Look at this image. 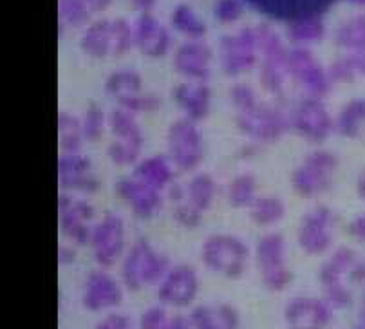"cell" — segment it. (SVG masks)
Here are the masks:
<instances>
[{
    "mask_svg": "<svg viewBox=\"0 0 365 329\" xmlns=\"http://www.w3.org/2000/svg\"><path fill=\"white\" fill-rule=\"evenodd\" d=\"M170 33L160 20L150 13H141L134 26V44L150 59H160L170 47Z\"/></svg>",
    "mask_w": 365,
    "mask_h": 329,
    "instance_id": "obj_19",
    "label": "cell"
},
{
    "mask_svg": "<svg viewBox=\"0 0 365 329\" xmlns=\"http://www.w3.org/2000/svg\"><path fill=\"white\" fill-rule=\"evenodd\" d=\"M120 107H123L125 111H130V113H148V111H155L160 107V98L154 96V94L141 93L128 98V100H123Z\"/></svg>",
    "mask_w": 365,
    "mask_h": 329,
    "instance_id": "obj_42",
    "label": "cell"
},
{
    "mask_svg": "<svg viewBox=\"0 0 365 329\" xmlns=\"http://www.w3.org/2000/svg\"><path fill=\"white\" fill-rule=\"evenodd\" d=\"M83 2H86V6L89 8L91 13H101L109 8L113 0H83Z\"/></svg>",
    "mask_w": 365,
    "mask_h": 329,
    "instance_id": "obj_49",
    "label": "cell"
},
{
    "mask_svg": "<svg viewBox=\"0 0 365 329\" xmlns=\"http://www.w3.org/2000/svg\"><path fill=\"white\" fill-rule=\"evenodd\" d=\"M190 325H192L190 318L182 317V315H175V317L168 318L165 329H190Z\"/></svg>",
    "mask_w": 365,
    "mask_h": 329,
    "instance_id": "obj_48",
    "label": "cell"
},
{
    "mask_svg": "<svg viewBox=\"0 0 365 329\" xmlns=\"http://www.w3.org/2000/svg\"><path fill=\"white\" fill-rule=\"evenodd\" d=\"M365 125V98H354V100L347 101L342 107V111L338 113L336 120H334V128L338 134H342L344 138H358Z\"/></svg>",
    "mask_w": 365,
    "mask_h": 329,
    "instance_id": "obj_26",
    "label": "cell"
},
{
    "mask_svg": "<svg viewBox=\"0 0 365 329\" xmlns=\"http://www.w3.org/2000/svg\"><path fill=\"white\" fill-rule=\"evenodd\" d=\"M201 213L202 212H199L197 208H194L190 203H187V205H181V203H179L174 210L175 221H178L181 226H187V228L199 226V223H201Z\"/></svg>",
    "mask_w": 365,
    "mask_h": 329,
    "instance_id": "obj_43",
    "label": "cell"
},
{
    "mask_svg": "<svg viewBox=\"0 0 365 329\" xmlns=\"http://www.w3.org/2000/svg\"><path fill=\"white\" fill-rule=\"evenodd\" d=\"M109 125L113 134L116 136V141L141 151V147H143V134H141V128L138 127V123L134 121V118L130 116L128 111L114 108L113 113L109 114Z\"/></svg>",
    "mask_w": 365,
    "mask_h": 329,
    "instance_id": "obj_27",
    "label": "cell"
},
{
    "mask_svg": "<svg viewBox=\"0 0 365 329\" xmlns=\"http://www.w3.org/2000/svg\"><path fill=\"white\" fill-rule=\"evenodd\" d=\"M188 203L199 212L210 208L215 198V183L208 174H197L187 186Z\"/></svg>",
    "mask_w": 365,
    "mask_h": 329,
    "instance_id": "obj_35",
    "label": "cell"
},
{
    "mask_svg": "<svg viewBox=\"0 0 365 329\" xmlns=\"http://www.w3.org/2000/svg\"><path fill=\"white\" fill-rule=\"evenodd\" d=\"M140 152L141 151H138V148L128 147V145L120 143V141L114 140L113 143L109 145V151H107V154H109V158L113 159L116 165L125 167V165H134V163L140 159Z\"/></svg>",
    "mask_w": 365,
    "mask_h": 329,
    "instance_id": "obj_41",
    "label": "cell"
},
{
    "mask_svg": "<svg viewBox=\"0 0 365 329\" xmlns=\"http://www.w3.org/2000/svg\"><path fill=\"white\" fill-rule=\"evenodd\" d=\"M333 318L327 300L311 297H297L286 308V322L289 329H326Z\"/></svg>",
    "mask_w": 365,
    "mask_h": 329,
    "instance_id": "obj_17",
    "label": "cell"
},
{
    "mask_svg": "<svg viewBox=\"0 0 365 329\" xmlns=\"http://www.w3.org/2000/svg\"><path fill=\"white\" fill-rule=\"evenodd\" d=\"M286 216V205L279 198H255L250 205V217L259 226H269L279 223Z\"/></svg>",
    "mask_w": 365,
    "mask_h": 329,
    "instance_id": "obj_31",
    "label": "cell"
},
{
    "mask_svg": "<svg viewBox=\"0 0 365 329\" xmlns=\"http://www.w3.org/2000/svg\"><path fill=\"white\" fill-rule=\"evenodd\" d=\"M255 190L257 181L255 176L252 174H239L237 178H233V181L228 186V201L230 205L235 208H242V206H250L255 201Z\"/></svg>",
    "mask_w": 365,
    "mask_h": 329,
    "instance_id": "obj_36",
    "label": "cell"
},
{
    "mask_svg": "<svg viewBox=\"0 0 365 329\" xmlns=\"http://www.w3.org/2000/svg\"><path fill=\"white\" fill-rule=\"evenodd\" d=\"M349 232L358 241L365 243V216H358L356 219H353V223L349 225Z\"/></svg>",
    "mask_w": 365,
    "mask_h": 329,
    "instance_id": "obj_47",
    "label": "cell"
},
{
    "mask_svg": "<svg viewBox=\"0 0 365 329\" xmlns=\"http://www.w3.org/2000/svg\"><path fill=\"white\" fill-rule=\"evenodd\" d=\"M60 26L80 27L87 24L91 11L83 0H58Z\"/></svg>",
    "mask_w": 365,
    "mask_h": 329,
    "instance_id": "obj_37",
    "label": "cell"
},
{
    "mask_svg": "<svg viewBox=\"0 0 365 329\" xmlns=\"http://www.w3.org/2000/svg\"><path fill=\"white\" fill-rule=\"evenodd\" d=\"M197 291L199 279L195 270L192 266H187V264H181V266L168 270V273L160 284L158 297L167 306L185 308L192 304Z\"/></svg>",
    "mask_w": 365,
    "mask_h": 329,
    "instance_id": "obj_15",
    "label": "cell"
},
{
    "mask_svg": "<svg viewBox=\"0 0 365 329\" xmlns=\"http://www.w3.org/2000/svg\"><path fill=\"white\" fill-rule=\"evenodd\" d=\"M195 329H237L239 317L232 306H199L190 315Z\"/></svg>",
    "mask_w": 365,
    "mask_h": 329,
    "instance_id": "obj_24",
    "label": "cell"
},
{
    "mask_svg": "<svg viewBox=\"0 0 365 329\" xmlns=\"http://www.w3.org/2000/svg\"><path fill=\"white\" fill-rule=\"evenodd\" d=\"M245 13V0H217L214 8V16L221 24H232L239 20Z\"/></svg>",
    "mask_w": 365,
    "mask_h": 329,
    "instance_id": "obj_40",
    "label": "cell"
},
{
    "mask_svg": "<svg viewBox=\"0 0 365 329\" xmlns=\"http://www.w3.org/2000/svg\"><path fill=\"white\" fill-rule=\"evenodd\" d=\"M248 255V246L233 236H212L202 244V263L230 279L242 275Z\"/></svg>",
    "mask_w": 365,
    "mask_h": 329,
    "instance_id": "obj_4",
    "label": "cell"
},
{
    "mask_svg": "<svg viewBox=\"0 0 365 329\" xmlns=\"http://www.w3.org/2000/svg\"><path fill=\"white\" fill-rule=\"evenodd\" d=\"M257 264L268 290L280 291L292 283V271L286 266V243L279 233H268L259 241Z\"/></svg>",
    "mask_w": 365,
    "mask_h": 329,
    "instance_id": "obj_9",
    "label": "cell"
},
{
    "mask_svg": "<svg viewBox=\"0 0 365 329\" xmlns=\"http://www.w3.org/2000/svg\"><path fill=\"white\" fill-rule=\"evenodd\" d=\"M356 190H358V194H360V198L365 199V172L360 176V178H358Z\"/></svg>",
    "mask_w": 365,
    "mask_h": 329,
    "instance_id": "obj_52",
    "label": "cell"
},
{
    "mask_svg": "<svg viewBox=\"0 0 365 329\" xmlns=\"http://www.w3.org/2000/svg\"><path fill=\"white\" fill-rule=\"evenodd\" d=\"M116 192L125 203L130 205L134 216L141 219L155 216L161 208V190L140 181L138 178H123L116 183Z\"/></svg>",
    "mask_w": 365,
    "mask_h": 329,
    "instance_id": "obj_18",
    "label": "cell"
},
{
    "mask_svg": "<svg viewBox=\"0 0 365 329\" xmlns=\"http://www.w3.org/2000/svg\"><path fill=\"white\" fill-rule=\"evenodd\" d=\"M58 134H60V147L66 154H78V151L83 145V131L82 123L74 116L67 113L58 114Z\"/></svg>",
    "mask_w": 365,
    "mask_h": 329,
    "instance_id": "obj_34",
    "label": "cell"
},
{
    "mask_svg": "<svg viewBox=\"0 0 365 329\" xmlns=\"http://www.w3.org/2000/svg\"><path fill=\"white\" fill-rule=\"evenodd\" d=\"M96 329H130V320L127 317H123V315L113 313L106 320H101L96 325Z\"/></svg>",
    "mask_w": 365,
    "mask_h": 329,
    "instance_id": "obj_45",
    "label": "cell"
},
{
    "mask_svg": "<svg viewBox=\"0 0 365 329\" xmlns=\"http://www.w3.org/2000/svg\"><path fill=\"white\" fill-rule=\"evenodd\" d=\"M347 64L353 69L354 76H364L365 78V53H351L346 56Z\"/></svg>",
    "mask_w": 365,
    "mask_h": 329,
    "instance_id": "obj_46",
    "label": "cell"
},
{
    "mask_svg": "<svg viewBox=\"0 0 365 329\" xmlns=\"http://www.w3.org/2000/svg\"><path fill=\"white\" fill-rule=\"evenodd\" d=\"M123 293L116 280L103 271H93L86 283L83 306L89 311H101L120 306Z\"/></svg>",
    "mask_w": 365,
    "mask_h": 329,
    "instance_id": "obj_22",
    "label": "cell"
},
{
    "mask_svg": "<svg viewBox=\"0 0 365 329\" xmlns=\"http://www.w3.org/2000/svg\"><path fill=\"white\" fill-rule=\"evenodd\" d=\"M334 213L327 206H317L304 216L297 232L300 248L309 255H322L333 244Z\"/></svg>",
    "mask_w": 365,
    "mask_h": 329,
    "instance_id": "obj_10",
    "label": "cell"
},
{
    "mask_svg": "<svg viewBox=\"0 0 365 329\" xmlns=\"http://www.w3.org/2000/svg\"><path fill=\"white\" fill-rule=\"evenodd\" d=\"M232 101L237 108L239 128L253 140L272 143L292 127V120L282 111L259 101L255 93L245 83L233 87Z\"/></svg>",
    "mask_w": 365,
    "mask_h": 329,
    "instance_id": "obj_1",
    "label": "cell"
},
{
    "mask_svg": "<svg viewBox=\"0 0 365 329\" xmlns=\"http://www.w3.org/2000/svg\"><path fill=\"white\" fill-rule=\"evenodd\" d=\"M358 263L360 260H358L356 253L351 248H347V246H342L322 266V270H320V283H322L324 293H326L327 303L331 306L347 308L351 304L353 297H351V291L347 290L346 283H344V277H349L351 279V271L354 270Z\"/></svg>",
    "mask_w": 365,
    "mask_h": 329,
    "instance_id": "obj_8",
    "label": "cell"
},
{
    "mask_svg": "<svg viewBox=\"0 0 365 329\" xmlns=\"http://www.w3.org/2000/svg\"><path fill=\"white\" fill-rule=\"evenodd\" d=\"M288 73L299 81L300 86L313 98H324L329 94L333 81L324 71L319 60L304 47H295L288 53Z\"/></svg>",
    "mask_w": 365,
    "mask_h": 329,
    "instance_id": "obj_11",
    "label": "cell"
},
{
    "mask_svg": "<svg viewBox=\"0 0 365 329\" xmlns=\"http://www.w3.org/2000/svg\"><path fill=\"white\" fill-rule=\"evenodd\" d=\"M103 128H106V116H103V111L100 108V105H91L87 108L86 118L82 121V131L83 138L87 141H98L103 134Z\"/></svg>",
    "mask_w": 365,
    "mask_h": 329,
    "instance_id": "obj_39",
    "label": "cell"
},
{
    "mask_svg": "<svg viewBox=\"0 0 365 329\" xmlns=\"http://www.w3.org/2000/svg\"><path fill=\"white\" fill-rule=\"evenodd\" d=\"M292 127L309 143H322L329 138L334 121L320 98L309 96L297 105L292 116Z\"/></svg>",
    "mask_w": 365,
    "mask_h": 329,
    "instance_id": "obj_12",
    "label": "cell"
},
{
    "mask_svg": "<svg viewBox=\"0 0 365 329\" xmlns=\"http://www.w3.org/2000/svg\"><path fill=\"white\" fill-rule=\"evenodd\" d=\"M172 27L192 40H201L206 35V26L188 4H179L172 13Z\"/></svg>",
    "mask_w": 365,
    "mask_h": 329,
    "instance_id": "obj_33",
    "label": "cell"
},
{
    "mask_svg": "<svg viewBox=\"0 0 365 329\" xmlns=\"http://www.w3.org/2000/svg\"><path fill=\"white\" fill-rule=\"evenodd\" d=\"M221 66L228 76H237L253 69L260 51V27H242L237 35H226L219 42Z\"/></svg>",
    "mask_w": 365,
    "mask_h": 329,
    "instance_id": "obj_6",
    "label": "cell"
},
{
    "mask_svg": "<svg viewBox=\"0 0 365 329\" xmlns=\"http://www.w3.org/2000/svg\"><path fill=\"white\" fill-rule=\"evenodd\" d=\"M74 260V252L71 248H66V246H60L58 250V263L62 264V266H66V264H71Z\"/></svg>",
    "mask_w": 365,
    "mask_h": 329,
    "instance_id": "obj_50",
    "label": "cell"
},
{
    "mask_svg": "<svg viewBox=\"0 0 365 329\" xmlns=\"http://www.w3.org/2000/svg\"><path fill=\"white\" fill-rule=\"evenodd\" d=\"M172 96H174V101L179 105V108L187 113V118L194 121L206 118V114L210 111L212 91L201 81L179 83L174 93H172Z\"/></svg>",
    "mask_w": 365,
    "mask_h": 329,
    "instance_id": "obj_23",
    "label": "cell"
},
{
    "mask_svg": "<svg viewBox=\"0 0 365 329\" xmlns=\"http://www.w3.org/2000/svg\"><path fill=\"white\" fill-rule=\"evenodd\" d=\"M354 329H365V324H361V325H356V328Z\"/></svg>",
    "mask_w": 365,
    "mask_h": 329,
    "instance_id": "obj_54",
    "label": "cell"
},
{
    "mask_svg": "<svg viewBox=\"0 0 365 329\" xmlns=\"http://www.w3.org/2000/svg\"><path fill=\"white\" fill-rule=\"evenodd\" d=\"M130 2L134 4V8L140 9V11H143V13H147L148 9L155 4V0H130Z\"/></svg>",
    "mask_w": 365,
    "mask_h": 329,
    "instance_id": "obj_51",
    "label": "cell"
},
{
    "mask_svg": "<svg viewBox=\"0 0 365 329\" xmlns=\"http://www.w3.org/2000/svg\"><path fill=\"white\" fill-rule=\"evenodd\" d=\"M322 16H306L288 24V39L293 44H317L324 39Z\"/></svg>",
    "mask_w": 365,
    "mask_h": 329,
    "instance_id": "obj_32",
    "label": "cell"
},
{
    "mask_svg": "<svg viewBox=\"0 0 365 329\" xmlns=\"http://www.w3.org/2000/svg\"><path fill=\"white\" fill-rule=\"evenodd\" d=\"M212 51L199 40L182 44L174 54V67L181 76L195 81H205L210 78Z\"/></svg>",
    "mask_w": 365,
    "mask_h": 329,
    "instance_id": "obj_21",
    "label": "cell"
},
{
    "mask_svg": "<svg viewBox=\"0 0 365 329\" xmlns=\"http://www.w3.org/2000/svg\"><path fill=\"white\" fill-rule=\"evenodd\" d=\"M168 273V259L155 252L145 239L134 243L121 268L125 286L130 291L141 290L147 284H155Z\"/></svg>",
    "mask_w": 365,
    "mask_h": 329,
    "instance_id": "obj_2",
    "label": "cell"
},
{
    "mask_svg": "<svg viewBox=\"0 0 365 329\" xmlns=\"http://www.w3.org/2000/svg\"><path fill=\"white\" fill-rule=\"evenodd\" d=\"M167 151L172 165L181 172H192L205 156L202 136L194 120L182 118L174 121L167 132Z\"/></svg>",
    "mask_w": 365,
    "mask_h": 329,
    "instance_id": "obj_3",
    "label": "cell"
},
{
    "mask_svg": "<svg viewBox=\"0 0 365 329\" xmlns=\"http://www.w3.org/2000/svg\"><path fill=\"white\" fill-rule=\"evenodd\" d=\"M91 244H93L96 263L103 268L113 266L120 259L121 252H123V221L114 213H106V217L93 228Z\"/></svg>",
    "mask_w": 365,
    "mask_h": 329,
    "instance_id": "obj_14",
    "label": "cell"
},
{
    "mask_svg": "<svg viewBox=\"0 0 365 329\" xmlns=\"http://www.w3.org/2000/svg\"><path fill=\"white\" fill-rule=\"evenodd\" d=\"M110 33H113V51H110V54L121 56L134 44V29L128 26L127 20L116 19L110 24Z\"/></svg>",
    "mask_w": 365,
    "mask_h": 329,
    "instance_id": "obj_38",
    "label": "cell"
},
{
    "mask_svg": "<svg viewBox=\"0 0 365 329\" xmlns=\"http://www.w3.org/2000/svg\"><path fill=\"white\" fill-rule=\"evenodd\" d=\"M113 20H96L86 29L80 47L93 59H103L113 51V33H110Z\"/></svg>",
    "mask_w": 365,
    "mask_h": 329,
    "instance_id": "obj_25",
    "label": "cell"
},
{
    "mask_svg": "<svg viewBox=\"0 0 365 329\" xmlns=\"http://www.w3.org/2000/svg\"><path fill=\"white\" fill-rule=\"evenodd\" d=\"M58 183L63 190H76L93 194L100 181L91 174V161L80 154H66L58 159Z\"/></svg>",
    "mask_w": 365,
    "mask_h": 329,
    "instance_id": "obj_20",
    "label": "cell"
},
{
    "mask_svg": "<svg viewBox=\"0 0 365 329\" xmlns=\"http://www.w3.org/2000/svg\"><path fill=\"white\" fill-rule=\"evenodd\" d=\"M260 27V83L268 93L280 94L284 86V76L288 73V53L280 36L273 31L268 24H259Z\"/></svg>",
    "mask_w": 365,
    "mask_h": 329,
    "instance_id": "obj_7",
    "label": "cell"
},
{
    "mask_svg": "<svg viewBox=\"0 0 365 329\" xmlns=\"http://www.w3.org/2000/svg\"><path fill=\"white\" fill-rule=\"evenodd\" d=\"M167 322L168 318L163 308L160 306L148 308V310L141 315L140 329H165Z\"/></svg>",
    "mask_w": 365,
    "mask_h": 329,
    "instance_id": "obj_44",
    "label": "cell"
},
{
    "mask_svg": "<svg viewBox=\"0 0 365 329\" xmlns=\"http://www.w3.org/2000/svg\"><path fill=\"white\" fill-rule=\"evenodd\" d=\"M60 206V228L69 239L76 244L86 246L91 243L93 230H89L87 223L94 219V208L82 199H74L71 196L62 194L58 199Z\"/></svg>",
    "mask_w": 365,
    "mask_h": 329,
    "instance_id": "obj_16",
    "label": "cell"
},
{
    "mask_svg": "<svg viewBox=\"0 0 365 329\" xmlns=\"http://www.w3.org/2000/svg\"><path fill=\"white\" fill-rule=\"evenodd\" d=\"M347 2H351L354 6H360V8H365V0H347Z\"/></svg>",
    "mask_w": 365,
    "mask_h": 329,
    "instance_id": "obj_53",
    "label": "cell"
},
{
    "mask_svg": "<svg viewBox=\"0 0 365 329\" xmlns=\"http://www.w3.org/2000/svg\"><path fill=\"white\" fill-rule=\"evenodd\" d=\"M106 91L118 103H121L123 100L143 93V81L134 71H116L107 78Z\"/></svg>",
    "mask_w": 365,
    "mask_h": 329,
    "instance_id": "obj_30",
    "label": "cell"
},
{
    "mask_svg": "<svg viewBox=\"0 0 365 329\" xmlns=\"http://www.w3.org/2000/svg\"><path fill=\"white\" fill-rule=\"evenodd\" d=\"M134 178L147 185L154 186L158 190H163L165 186L172 183V168L163 156H152V158L143 159L140 165L134 168Z\"/></svg>",
    "mask_w": 365,
    "mask_h": 329,
    "instance_id": "obj_28",
    "label": "cell"
},
{
    "mask_svg": "<svg viewBox=\"0 0 365 329\" xmlns=\"http://www.w3.org/2000/svg\"><path fill=\"white\" fill-rule=\"evenodd\" d=\"M336 158L327 151H313L292 176L293 190L300 198H315L329 190L336 171Z\"/></svg>",
    "mask_w": 365,
    "mask_h": 329,
    "instance_id": "obj_5",
    "label": "cell"
},
{
    "mask_svg": "<svg viewBox=\"0 0 365 329\" xmlns=\"http://www.w3.org/2000/svg\"><path fill=\"white\" fill-rule=\"evenodd\" d=\"M334 42L338 47L351 51V53H365V15L353 16L340 24L334 33Z\"/></svg>",
    "mask_w": 365,
    "mask_h": 329,
    "instance_id": "obj_29",
    "label": "cell"
},
{
    "mask_svg": "<svg viewBox=\"0 0 365 329\" xmlns=\"http://www.w3.org/2000/svg\"><path fill=\"white\" fill-rule=\"evenodd\" d=\"M257 13L279 22H295L306 16H322L336 0H245Z\"/></svg>",
    "mask_w": 365,
    "mask_h": 329,
    "instance_id": "obj_13",
    "label": "cell"
}]
</instances>
